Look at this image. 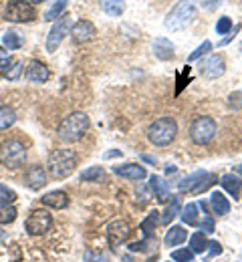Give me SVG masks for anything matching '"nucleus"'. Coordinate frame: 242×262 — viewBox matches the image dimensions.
Returning a JSON list of instances; mask_svg holds the SVG:
<instances>
[{"instance_id": "nucleus-25", "label": "nucleus", "mask_w": 242, "mask_h": 262, "mask_svg": "<svg viewBox=\"0 0 242 262\" xmlns=\"http://www.w3.org/2000/svg\"><path fill=\"white\" fill-rule=\"evenodd\" d=\"M190 250H192L194 254H202V252H206L208 240H206V236H204V232H196V234L190 236Z\"/></svg>"}, {"instance_id": "nucleus-21", "label": "nucleus", "mask_w": 242, "mask_h": 262, "mask_svg": "<svg viewBox=\"0 0 242 262\" xmlns=\"http://www.w3.org/2000/svg\"><path fill=\"white\" fill-rule=\"evenodd\" d=\"M210 206H212V210H214L216 216H226V214L230 212V202L226 200L224 194H220V192H214V194H212Z\"/></svg>"}, {"instance_id": "nucleus-39", "label": "nucleus", "mask_w": 242, "mask_h": 262, "mask_svg": "<svg viewBox=\"0 0 242 262\" xmlns=\"http://www.w3.org/2000/svg\"><path fill=\"white\" fill-rule=\"evenodd\" d=\"M200 228H204V232L212 234V232H214V220H212L210 216H204L202 222H200Z\"/></svg>"}, {"instance_id": "nucleus-33", "label": "nucleus", "mask_w": 242, "mask_h": 262, "mask_svg": "<svg viewBox=\"0 0 242 262\" xmlns=\"http://www.w3.org/2000/svg\"><path fill=\"white\" fill-rule=\"evenodd\" d=\"M65 6H67V0H57V2L45 12V20H57V18L61 16V12L65 10Z\"/></svg>"}, {"instance_id": "nucleus-18", "label": "nucleus", "mask_w": 242, "mask_h": 262, "mask_svg": "<svg viewBox=\"0 0 242 262\" xmlns=\"http://www.w3.org/2000/svg\"><path fill=\"white\" fill-rule=\"evenodd\" d=\"M220 184H222V188L230 194V196H234V200H238L242 194V180H238L234 173H226V176H222L220 178Z\"/></svg>"}, {"instance_id": "nucleus-17", "label": "nucleus", "mask_w": 242, "mask_h": 262, "mask_svg": "<svg viewBox=\"0 0 242 262\" xmlns=\"http://www.w3.org/2000/svg\"><path fill=\"white\" fill-rule=\"evenodd\" d=\"M224 71H226V65H224V59L220 55L210 57L206 61V65H204V75L208 79H218V77L224 75Z\"/></svg>"}, {"instance_id": "nucleus-8", "label": "nucleus", "mask_w": 242, "mask_h": 262, "mask_svg": "<svg viewBox=\"0 0 242 262\" xmlns=\"http://www.w3.org/2000/svg\"><path fill=\"white\" fill-rule=\"evenodd\" d=\"M216 121L212 119V117H198V119H194V123H192V127H190V137H192V141L196 143V145H208L212 139H214V135H216Z\"/></svg>"}, {"instance_id": "nucleus-44", "label": "nucleus", "mask_w": 242, "mask_h": 262, "mask_svg": "<svg viewBox=\"0 0 242 262\" xmlns=\"http://www.w3.org/2000/svg\"><path fill=\"white\" fill-rule=\"evenodd\" d=\"M117 156H121V151H109V154H105V160H109V158H117Z\"/></svg>"}, {"instance_id": "nucleus-28", "label": "nucleus", "mask_w": 242, "mask_h": 262, "mask_svg": "<svg viewBox=\"0 0 242 262\" xmlns=\"http://www.w3.org/2000/svg\"><path fill=\"white\" fill-rule=\"evenodd\" d=\"M14 121H16V113H14L10 107L2 105V107H0V131L12 127V125H14Z\"/></svg>"}, {"instance_id": "nucleus-32", "label": "nucleus", "mask_w": 242, "mask_h": 262, "mask_svg": "<svg viewBox=\"0 0 242 262\" xmlns=\"http://www.w3.org/2000/svg\"><path fill=\"white\" fill-rule=\"evenodd\" d=\"M23 73V63L20 61H10V67L2 71V77L8 79V81H16Z\"/></svg>"}, {"instance_id": "nucleus-15", "label": "nucleus", "mask_w": 242, "mask_h": 262, "mask_svg": "<svg viewBox=\"0 0 242 262\" xmlns=\"http://www.w3.org/2000/svg\"><path fill=\"white\" fill-rule=\"evenodd\" d=\"M113 171H115L117 176L125 178V180H134V182H139V180H143V178L147 176L145 167H141L139 164H125V165H119V167H115Z\"/></svg>"}, {"instance_id": "nucleus-45", "label": "nucleus", "mask_w": 242, "mask_h": 262, "mask_svg": "<svg viewBox=\"0 0 242 262\" xmlns=\"http://www.w3.org/2000/svg\"><path fill=\"white\" fill-rule=\"evenodd\" d=\"M234 171H236V173H240V176H242V164H240V165H236V167H234Z\"/></svg>"}, {"instance_id": "nucleus-6", "label": "nucleus", "mask_w": 242, "mask_h": 262, "mask_svg": "<svg viewBox=\"0 0 242 262\" xmlns=\"http://www.w3.org/2000/svg\"><path fill=\"white\" fill-rule=\"evenodd\" d=\"M216 182H218L216 176L210 173V171H194L192 176H188L186 180H182L178 184V190L182 194L184 192L186 194H202V192H206L208 188H212Z\"/></svg>"}, {"instance_id": "nucleus-10", "label": "nucleus", "mask_w": 242, "mask_h": 262, "mask_svg": "<svg viewBox=\"0 0 242 262\" xmlns=\"http://www.w3.org/2000/svg\"><path fill=\"white\" fill-rule=\"evenodd\" d=\"M25 228L27 232L31 234V236H42V234H47L49 230L53 228V218H51V214L47 212V210H35L29 218H27V222H25Z\"/></svg>"}, {"instance_id": "nucleus-34", "label": "nucleus", "mask_w": 242, "mask_h": 262, "mask_svg": "<svg viewBox=\"0 0 242 262\" xmlns=\"http://www.w3.org/2000/svg\"><path fill=\"white\" fill-rule=\"evenodd\" d=\"M14 200H16V192L10 190L8 186L0 184V206H8V204H12Z\"/></svg>"}, {"instance_id": "nucleus-30", "label": "nucleus", "mask_w": 242, "mask_h": 262, "mask_svg": "<svg viewBox=\"0 0 242 262\" xmlns=\"http://www.w3.org/2000/svg\"><path fill=\"white\" fill-rule=\"evenodd\" d=\"M156 224H158V212L149 214V216L141 222V232H143L145 240H153V228H156Z\"/></svg>"}, {"instance_id": "nucleus-26", "label": "nucleus", "mask_w": 242, "mask_h": 262, "mask_svg": "<svg viewBox=\"0 0 242 262\" xmlns=\"http://www.w3.org/2000/svg\"><path fill=\"white\" fill-rule=\"evenodd\" d=\"M23 42H25V38L18 33H14V31H8V33L2 36V45H4L8 51H18V49L23 47Z\"/></svg>"}, {"instance_id": "nucleus-4", "label": "nucleus", "mask_w": 242, "mask_h": 262, "mask_svg": "<svg viewBox=\"0 0 242 262\" xmlns=\"http://www.w3.org/2000/svg\"><path fill=\"white\" fill-rule=\"evenodd\" d=\"M0 164L8 169H18L27 164V147L18 139H8L0 143Z\"/></svg>"}, {"instance_id": "nucleus-37", "label": "nucleus", "mask_w": 242, "mask_h": 262, "mask_svg": "<svg viewBox=\"0 0 242 262\" xmlns=\"http://www.w3.org/2000/svg\"><path fill=\"white\" fill-rule=\"evenodd\" d=\"M210 49H212V42H210V40H204V42H202V45H200V47H198V49H196V51L190 55V61H196V59H200L202 55H206Z\"/></svg>"}, {"instance_id": "nucleus-24", "label": "nucleus", "mask_w": 242, "mask_h": 262, "mask_svg": "<svg viewBox=\"0 0 242 262\" xmlns=\"http://www.w3.org/2000/svg\"><path fill=\"white\" fill-rule=\"evenodd\" d=\"M105 178H107V173H105V169L101 165H93V167H89V169H85L81 173L83 182H97V184H101V182H105Z\"/></svg>"}, {"instance_id": "nucleus-11", "label": "nucleus", "mask_w": 242, "mask_h": 262, "mask_svg": "<svg viewBox=\"0 0 242 262\" xmlns=\"http://www.w3.org/2000/svg\"><path fill=\"white\" fill-rule=\"evenodd\" d=\"M127 238H129V226H127V222H123V220H113V222L107 226V242H109V246H111L113 252H117L119 246H121Z\"/></svg>"}, {"instance_id": "nucleus-3", "label": "nucleus", "mask_w": 242, "mask_h": 262, "mask_svg": "<svg viewBox=\"0 0 242 262\" xmlns=\"http://www.w3.org/2000/svg\"><path fill=\"white\" fill-rule=\"evenodd\" d=\"M178 135V123L173 121L172 117H162V119H156L149 127H147V137L153 145L158 147H164V145H170Z\"/></svg>"}, {"instance_id": "nucleus-5", "label": "nucleus", "mask_w": 242, "mask_h": 262, "mask_svg": "<svg viewBox=\"0 0 242 262\" xmlns=\"http://www.w3.org/2000/svg\"><path fill=\"white\" fill-rule=\"evenodd\" d=\"M194 14H196L194 0H180L172 10H170V14L166 16V23L164 25L170 31H182L184 27H188L192 23Z\"/></svg>"}, {"instance_id": "nucleus-47", "label": "nucleus", "mask_w": 242, "mask_h": 262, "mask_svg": "<svg viewBox=\"0 0 242 262\" xmlns=\"http://www.w3.org/2000/svg\"><path fill=\"white\" fill-rule=\"evenodd\" d=\"M27 2H45V0H27Z\"/></svg>"}, {"instance_id": "nucleus-12", "label": "nucleus", "mask_w": 242, "mask_h": 262, "mask_svg": "<svg viewBox=\"0 0 242 262\" xmlns=\"http://www.w3.org/2000/svg\"><path fill=\"white\" fill-rule=\"evenodd\" d=\"M71 38H73V42H77V45H83V42H89L93 36H95V27H93V23H89V20H77L73 27H71Z\"/></svg>"}, {"instance_id": "nucleus-29", "label": "nucleus", "mask_w": 242, "mask_h": 262, "mask_svg": "<svg viewBox=\"0 0 242 262\" xmlns=\"http://www.w3.org/2000/svg\"><path fill=\"white\" fill-rule=\"evenodd\" d=\"M182 220L186 226H196L198 224V204H188L182 210Z\"/></svg>"}, {"instance_id": "nucleus-13", "label": "nucleus", "mask_w": 242, "mask_h": 262, "mask_svg": "<svg viewBox=\"0 0 242 262\" xmlns=\"http://www.w3.org/2000/svg\"><path fill=\"white\" fill-rule=\"evenodd\" d=\"M25 184L31 188V190H40L47 186V171L40 167V165H31L25 173Z\"/></svg>"}, {"instance_id": "nucleus-35", "label": "nucleus", "mask_w": 242, "mask_h": 262, "mask_svg": "<svg viewBox=\"0 0 242 262\" xmlns=\"http://www.w3.org/2000/svg\"><path fill=\"white\" fill-rule=\"evenodd\" d=\"M172 260H175V262H192V260H194V252H192L190 248H180V250H173Z\"/></svg>"}, {"instance_id": "nucleus-43", "label": "nucleus", "mask_w": 242, "mask_h": 262, "mask_svg": "<svg viewBox=\"0 0 242 262\" xmlns=\"http://www.w3.org/2000/svg\"><path fill=\"white\" fill-rule=\"evenodd\" d=\"M10 61H12V59H10V55H8L6 51H2V49H0V69L8 67L10 65Z\"/></svg>"}, {"instance_id": "nucleus-9", "label": "nucleus", "mask_w": 242, "mask_h": 262, "mask_svg": "<svg viewBox=\"0 0 242 262\" xmlns=\"http://www.w3.org/2000/svg\"><path fill=\"white\" fill-rule=\"evenodd\" d=\"M71 27H73V18H71L69 14H61L57 18V23L53 25L51 33L47 36V51L49 53H55L57 51V47L63 42V38L71 33Z\"/></svg>"}, {"instance_id": "nucleus-38", "label": "nucleus", "mask_w": 242, "mask_h": 262, "mask_svg": "<svg viewBox=\"0 0 242 262\" xmlns=\"http://www.w3.org/2000/svg\"><path fill=\"white\" fill-rule=\"evenodd\" d=\"M228 105H230L232 109L242 111V91H234V93L228 97Z\"/></svg>"}, {"instance_id": "nucleus-40", "label": "nucleus", "mask_w": 242, "mask_h": 262, "mask_svg": "<svg viewBox=\"0 0 242 262\" xmlns=\"http://www.w3.org/2000/svg\"><path fill=\"white\" fill-rule=\"evenodd\" d=\"M200 4H202V8H206V10H216L220 4H222V0H200Z\"/></svg>"}, {"instance_id": "nucleus-36", "label": "nucleus", "mask_w": 242, "mask_h": 262, "mask_svg": "<svg viewBox=\"0 0 242 262\" xmlns=\"http://www.w3.org/2000/svg\"><path fill=\"white\" fill-rule=\"evenodd\" d=\"M230 29H232V20H230L228 16H222V18L216 23V33L218 34H226Z\"/></svg>"}, {"instance_id": "nucleus-2", "label": "nucleus", "mask_w": 242, "mask_h": 262, "mask_svg": "<svg viewBox=\"0 0 242 262\" xmlns=\"http://www.w3.org/2000/svg\"><path fill=\"white\" fill-rule=\"evenodd\" d=\"M89 129V117L83 113V111H75L67 115L61 125H59V137L67 143H73V141H79L85 133Z\"/></svg>"}, {"instance_id": "nucleus-42", "label": "nucleus", "mask_w": 242, "mask_h": 262, "mask_svg": "<svg viewBox=\"0 0 242 262\" xmlns=\"http://www.w3.org/2000/svg\"><path fill=\"white\" fill-rule=\"evenodd\" d=\"M208 250H210V256H218L222 252V246L218 242H208Z\"/></svg>"}, {"instance_id": "nucleus-22", "label": "nucleus", "mask_w": 242, "mask_h": 262, "mask_svg": "<svg viewBox=\"0 0 242 262\" xmlns=\"http://www.w3.org/2000/svg\"><path fill=\"white\" fill-rule=\"evenodd\" d=\"M186 238H188V230L182 228V226H172L170 232L166 234V246H168V248L180 246V244L186 242Z\"/></svg>"}, {"instance_id": "nucleus-20", "label": "nucleus", "mask_w": 242, "mask_h": 262, "mask_svg": "<svg viewBox=\"0 0 242 262\" xmlns=\"http://www.w3.org/2000/svg\"><path fill=\"white\" fill-rule=\"evenodd\" d=\"M153 53H156L158 59L168 61V59L173 57V45L168 38H156V40H153Z\"/></svg>"}, {"instance_id": "nucleus-31", "label": "nucleus", "mask_w": 242, "mask_h": 262, "mask_svg": "<svg viewBox=\"0 0 242 262\" xmlns=\"http://www.w3.org/2000/svg\"><path fill=\"white\" fill-rule=\"evenodd\" d=\"M16 208L14 206H0V224L4 226V224H12L14 220H16Z\"/></svg>"}, {"instance_id": "nucleus-14", "label": "nucleus", "mask_w": 242, "mask_h": 262, "mask_svg": "<svg viewBox=\"0 0 242 262\" xmlns=\"http://www.w3.org/2000/svg\"><path fill=\"white\" fill-rule=\"evenodd\" d=\"M25 77H27V81H31V83H47L49 77H51V73H49V69H47L45 63H40V61H31L29 67H27Z\"/></svg>"}, {"instance_id": "nucleus-27", "label": "nucleus", "mask_w": 242, "mask_h": 262, "mask_svg": "<svg viewBox=\"0 0 242 262\" xmlns=\"http://www.w3.org/2000/svg\"><path fill=\"white\" fill-rule=\"evenodd\" d=\"M178 212H182V204H180V198H172V202L168 204V208L164 210V216H162V224H170L173 218L178 216Z\"/></svg>"}, {"instance_id": "nucleus-1", "label": "nucleus", "mask_w": 242, "mask_h": 262, "mask_svg": "<svg viewBox=\"0 0 242 262\" xmlns=\"http://www.w3.org/2000/svg\"><path fill=\"white\" fill-rule=\"evenodd\" d=\"M47 167H49V173L55 180H65L77 167V156L71 149H55L49 156Z\"/></svg>"}, {"instance_id": "nucleus-7", "label": "nucleus", "mask_w": 242, "mask_h": 262, "mask_svg": "<svg viewBox=\"0 0 242 262\" xmlns=\"http://www.w3.org/2000/svg\"><path fill=\"white\" fill-rule=\"evenodd\" d=\"M4 18L8 23H31L36 18V10L33 8L31 2H25V0H8L6 4V10H4Z\"/></svg>"}, {"instance_id": "nucleus-46", "label": "nucleus", "mask_w": 242, "mask_h": 262, "mask_svg": "<svg viewBox=\"0 0 242 262\" xmlns=\"http://www.w3.org/2000/svg\"><path fill=\"white\" fill-rule=\"evenodd\" d=\"M2 240H4V232H0V242H2Z\"/></svg>"}, {"instance_id": "nucleus-23", "label": "nucleus", "mask_w": 242, "mask_h": 262, "mask_svg": "<svg viewBox=\"0 0 242 262\" xmlns=\"http://www.w3.org/2000/svg\"><path fill=\"white\" fill-rule=\"evenodd\" d=\"M99 6L109 16H121L125 10V0H99Z\"/></svg>"}, {"instance_id": "nucleus-16", "label": "nucleus", "mask_w": 242, "mask_h": 262, "mask_svg": "<svg viewBox=\"0 0 242 262\" xmlns=\"http://www.w3.org/2000/svg\"><path fill=\"white\" fill-rule=\"evenodd\" d=\"M40 202H42V206H49V208H55V210H63V208L69 206V196L65 192L57 190V192H49L47 196H42Z\"/></svg>"}, {"instance_id": "nucleus-19", "label": "nucleus", "mask_w": 242, "mask_h": 262, "mask_svg": "<svg viewBox=\"0 0 242 262\" xmlns=\"http://www.w3.org/2000/svg\"><path fill=\"white\" fill-rule=\"evenodd\" d=\"M149 188L153 192V196L158 198L160 202H166L170 198V186L166 184V180H162L160 176H151L149 180Z\"/></svg>"}, {"instance_id": "nucleus-41", "label": "nucleus", "mask_w": 242, "mask_h": 262, "mask_svg": "<svg viewBox=\"0 0 242 262\" xmlns=\"http://www.w3.org/2000/svg\"><path fill=\"white\" fill-rule=\"evenodd\" d=\"M85 262H107L103 254H99V252H87L85 254Z\"/></svg>"}]
</instances>
